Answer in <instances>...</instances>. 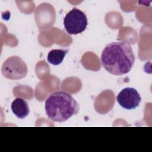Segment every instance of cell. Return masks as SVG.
<instances>
[{
	"mask_svg": "<svg viewBox=\"0 0 152 152\" xmlns=\"http://www.w3.org/2000/svg\"><path fill=\"white\" fill-rule=\"evenodd\" d=\"M101 63L110 74L122 75L132 68L135 55L131 45L126 42H115L107 44L101 55Z\"/></svg>",
	"mask_w": 152,
	"mask_h": 152,
	"instance_id": "6da1fadb",
	"label": "cell"
},
{
	"mask_svg": "<svg viewBox=\"0 0 152 152\" xmlns=\"http://www.w3.org/2000/svg\"><path fill=\"white\" fill-rule=\"evenodd\" d=\"M45 108L48 117L58 122L67 121L77 115L80 109L76 100L69 93L63 91L50 94L46 100Z\"/></svg>",
	"mask_w": 152,
	"mask_h": 152,
	"instance_id": "7a4b0ae2",
	"label": "cell"
},
{
	"mask_svg": "<svg viewBox=\"0 0 152 152\" xmlns=\"http://www.w3.org/2000/svg\"><path fill=\"white\" fill-rule=\"evenodd\" d=\"M64 25L69 34H78L83 32L88 25L86 15L81 10L74 8L65 16Z\"/></svg>",
	"mask_w": 152,
	"mask_h": 152,
	"instance_id": "3957f363",
	"label": "cell"
},
{
	"mask_svg": "<svg viewBox=\"0 0 152 152\" xmlns=\"http://www.w3.org/2000/svg\"><path fill=\"white\" fill-rule=\"evenodd\" d=\"M2 75L10 80L21 79L27 74V66L25 62L19 56H12L7 58L2 64Z\"/></svg>",
	"mask_w": 152,
	"mask_h": 152,
	"instance_id": "277c9868",
	"label": "cell"
},
{
	"mask_svg": "<svg viewBox=\"0 0 152 152\" xmlns=\"http://www.w3.org/2000/svg\"><path fill=\"white\" fill-rule=\"evenodd\" d=\"M116 100L122 107L127 110H132L139 106L141 102V97L135 88L126 87L119 93Z\"/></svg>",
	"mask_w": 152,
	"mask_h": 152,
	"instance_id": "5b68a950",
	"label": "cell"
},
{
	"mask_svg": "<svg viewBox=\"0 0 152 152\" xmlns=\"http://www.w3.org/2000/svg\"><path fill=\"white\" fill-rule=\"evenodd\" d=\"M11 108L13 113L19 119L25 118L30 112L27 102L21 97H17L13 100Z\"/></svg>",
	"mask_w": 152,
	"mask_h": 152,
	"instance_id": "8992f818",
	"label": "cell"
},
{
	"mask_svg": "<svg viewBox=\"0 0 152 152\" xmlns=\"http://www.w3.org/2000/svg\"><path fill=\"white\" fill-rule=\"evenodd\" d=\"M68 52V50L52 49L48 53L47 60L49 63L53 65H59L64 61V59Z\"/></svg>",
	"mask_w": 152,
	"mask_h": 152,
	"instance_id": "52a82bcc",
	"label": "cell"
}]
</instances>
